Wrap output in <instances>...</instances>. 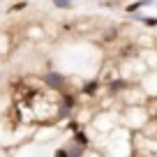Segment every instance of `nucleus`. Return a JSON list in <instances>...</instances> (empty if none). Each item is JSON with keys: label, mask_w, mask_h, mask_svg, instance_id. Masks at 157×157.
<instances>
[{"label": "nucleus", "mask_w": 157, "mask_h": 157, "mask_svg": "<svg viewBox=\"0 0 157 157\" xmlns=\"http://www.w3.org/2000/svg\"><path fill=\"white\" fill-rule=\"evenodd\" d=\"M44 83L49 86V88H53V90H60L65 86V76L58 74V72H46L44 74Z\"/></svg>", "instance_id": "1"}, {"label": "nucleus", "mask_w": 157, "mask_h": 157, "mask_svg": "<svg viewBox=\"0 0 157 157\" xmlns=\"http://www.w3.org/2000/svg\"><path fill=\"white\" fill-rule=\"evenodd\" d=\"M148 5H152V0H139V2H132V5L127 7V14H134L139 7H148Z\"/></svg>", "instance_id": "2"}, {"label": "nucleus", "mask_w": 157, "mask_h": 157, "mask_svg": "<svg viewBox=\"0 0 157 157\" xmlns=\"http://www.w3.org/2000/svg\"><path fill=\"white\" fill-rule=\"evenodd\" d=\"M134 19H136V21H141V23H146V25H150V28H155V25H157V19H150V16H139L136 14V12H134Z\"/></svg>", "instance_id": "3"}, {"label": "nucleus", "mask_w": 157, "mask_h": 157, "mask_svg": "<svg viewBox=\"0 0 157 157\" xmlns=\"http://www.w3.org/2000/svg\"><path fill=\"white\" fill-rule=\"evenodd\" d=\"M74 141H76V143H81V146H88V136H86V134L83 132H81V129H76V134H74Z\"/></svg>", "instance_id": "4"}, {"label": "nucleus", "mask_w": 157, "mask_h": 157, "mask_svg": "<svg viewBox=\"0 0 157 157\" xmlns=\"http://www.w3.org/2000/svg\"><path fill=\"white\" fill-rule=\"evenodd\" d=\"M53 5H56V7H60V10H69L74 2H72V0H53Z\"/></svg>", "instance_id": "5"}, {"label": "nucleus", "mask_w": 157, "mask_h": 157, "mask_svg": "<svg viewBox=\"0 0 157 157\" xmlns=\"http://www.w3.org/2000/svg\"><path fill=\"white\" fill-rule=\"evenodd\" d=\"M109 86H111V90H125V86H127V83H125L123 78H118V81H111Z\"/></svg>", "instance_id": "6"}, {"label": "nucleus", "mask_w": 157, "mask_h": 157, "mask_svg": "<svg viewBox=\"0 0 157 157\" xmlns=\"http://www.w3.org/2000/svg\"><path fill=\"white\" fill-rule=\"evenodd\" d=\"M95 90H97V81H90V83L83 88V93H86V95H93Z\"/></svg>", "instance_id": "7"}]
</instances>
